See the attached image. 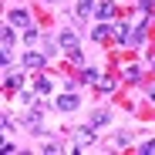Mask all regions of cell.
I'll return each instance as SVG.
<instances>
[{
	"label": "cell",
	"mask_w": 155,
	"mask_h": 155,
	"mask_svg": "<svg viewBox=\"0 0 155 155\" xmlns=\"http://www.w3.org/2000/svg\"><path fill=\"white\" fill-rule=\"evenodd\" d=\"M94 138H98L94 135V125L91 128H78V132H74V148H91Z\"/></svg>",
	"instance_id": "6da1fadb"
},
{
	"label": "cell",
	"mask_w": 155,
	"mask_h": 155,
	"mask_svg": "<svg viewBox=\"0 0 155 155\" xmlns=\"http://www.w3.org/2000/svg\"><path fill=\"white\" fill-rule=\"evenodd\" d=\"M78 105H81V101H78V94H71V91L58 98V111H64V115H71V111H74Z\"/></svg>",
	"instance_id": "7a4b0ae2"
},
{
	"label": "cell",
	"mask_w": 155,
	"mask_h": 155,
	"mask_svg": "<svg viewBox=\"0 0 155 155\" xmlns=\"http://www.w3.org/2000/svg\"><path fill=\"white\" fill-rule=\"evenodd\" d=\"M24 121H27L31 128H41V121H44V105H37V108H31L27 115H24Z\"/></svg>",
	"instance_id": "3957f363"
},
{
	"label": "cell",
	"mask_w": 155,
	"mask_h": 155,
	"mask_svg": "<svg viewBox=\"0 0 155 155\" xmlns=\"http://www.w3.org/2000/svg\"><path fill=\"white\" fill-rule=\"evenodd\" d=\"M10 27H27V24H31V17H27V10H10Z\"/></svg>",
	"instance_id": "277c9868"
},
{
	"label": "cell",
	"mask_w": 155,
	"mask_h": 155,
	"mask_svg": "<svg viewBox=\"0 0 155 155\" xmlns=\"http://www.w3.org/2000/svg\"><path fill=\"white\" fill-rule=\"evenodd\" d=\"M115 4H111V0H101V4H98V20H111L115 17Z\"/></svg>",
	"instance_id": "5b68a950"
},
{
	"label": "cell",
	"mask_w": 155,
	"mask_h": 155,
	"mask_svg": "<svg viewBox=\"0 0 155 155\" xmlns=\"http://www.w3.org/2000/svg\"><path fill=\"white\" fill-rule=\"evenodd\" d=\"M4 84H7L10 91H20V88H24V74H20V71H10V74H7V81H4Z\"/></svg>",
	"instance_id": "8992f818"
},
{
	"label": "cell",
	"mask_w": 155,
	"mask_h": 155,
	"mask_svg": "<svg viewBox=\"0 0 155 155\" xmlns=\"http://www.w3.org/2000/svg\"><path fill=\"white\" fill-rule=\"evenodd\" d=\"M128 31H132V27H125V24H118V27H115V41L125 47V44H132V34H128Z\"/></svg>",
	"instance_id": "52a82bcc"
},
{
	"label": "cell",
	"mask_w": 155,
	"mask_h": 155,
	"mask_svg": "<svg viewBox=\"0 0 155 155\" xmlns=\"http://www.w3.org/2000/svg\"><path fill=\"white\" fill-rule=\"evenodd\" d=\"M47 58L44 54H37V51H27V54H24V64H27V68H41Z\"/></svg>",
	"instance_id": "ba28073f"
},
{
	"label": "cell",
	"mask_w": 155,
	"mask_h": 155,
	"mask_svg": "<svg viewBox=\"0 0 155 155\" xmlns=\"http://www.w3.org/2000/svg\"><path fill=\"white\" fill-rule=\"evenodd\" d=\"M31 88H34L37 98H44V94L51 91V81H47V78H34V84H31Z\"/></svg>",
	"instance_id": "9c48e42d"
},
{
	"label": "cell",
	"mask_w": 155,
	"mask_h": 155,
	"mask_svg": "<svg viewBox=\"0 0 155 155\" xmlns=\"http://www.w3.org/2000/svg\"><path fill=\"white\" fill-rule=\"evenodd\" d=\"M61 47H68V51H74V47H78V37H74V31H61Z\"/></svg>",
	"instance_id": "30bf717a"
},
{
	"label": "cell",
	"mask_w": 155,
	"mask_h": 155,
	"mask_svg": "<svg viewBox=\"0 0 155 155\" xmlns=\"http://www.w3.org/2000/svg\"><path fill=\"white\" fill-rule=\"evenodd\" d=\"M111 31H115V27H108V24H105V20H101V24H98V27L91 31V37H94V41H105V37H108Z\"/></svg>",
	"instance_id": "8fae6325"
},
{
	"label": "cell",
	"mask_w": 155,
	"mask_h": 155,
	"mask_svg": "<svg viewBox=\"0 0 155 155\" xmlns=\"http://www.w3.org/2000/svg\"><path fill=\"white\" fill-rule=\"evenodd\" d=\"M108 121H111V111H94V115H91V125H94V128L108 125Z\"/></svg>",
	"instance_id": "7c38bea8"
},
{
	"label": "cell",
	"mask_w": 155,
	"mask_h": 155,
	"mask_svg": "<svg viewBox=\"0 0 155 155\" xmlns=\"http://www.w3.org/2000/svg\"><path fill=\"white\" fill-rule=\"evenodd\" d=\"M94 10V0H78V17H88Z\"/></svg>",
	"instance_id": "4fadbf2b"
},
{
	"label": "cell",
	"mask_w": 155,
	"mask_h": 155,
	"mask_svg": "<svg viewBox=\"0 0 155 155\" xmlns=\"http://www.w3.org/2000/svg\"><path fill=\"white\" fill-rule=\"evenodd\" d=\"M121 78L135 84V81H142V71H138V68H125V71H121Z\"/></svg>",
	"instance_id": "5bb4252c"
},
{
	"label": "cell",
	"mask_w": 155,
	"mask_h": 155,
	"mask_svg": "<svg viewBox=\"0 0 155 155\" xmlns=\"http://www.w3.org/2000/svg\"><path fill=\"white\" fill-rule=\"evenodd\" d=\"M81 81H84V84H94V81H101V74H98L94 68H84V74H81Z\"/></svg>",
	"instance_id": "9a60e30c"
},
{
	"label": "cell",
	"mask_w": 155,
	"mask_h": 155,
	"mask_svg": "<svg viewBox=\"0 0 155 155\" xmlns=\"http://www.w3.org/2000/svg\"><path fill=\"white\" fill-rule=\"evenodd\" d=\"M98 91L111 94V91H115V81H111V78H101V81H98Z\"/></svg>",
	"instance_id": "2e32d148"
},
{
	"label": "cell",
	"mask_w": 155,
	"mask_h": 155,
	"mask_svg": "<svg viewBox=\"0 0 155 155\" xmlns=\"http://www.w3.org/2000/svg\"><path fill=\"white\" fill-rule=\"evenodd\" d=\"M44 152H51V155H58V152H64V145H61V142H47V145H44Z\"/></svg>",
	"instance_id": "e0dca14e"
},
{
	"label": "cell",
	"mask_w": 155,
	"mask_h": 155,
	"mask_svg": "<svg viewBox=\"0 0 155 155\" xmlns=\"http://www.w3.org/2000/svg\"><path fill=\"white\" fill-rule=\"evenodd\" d=\"M24 41H27V44L34 47V44H37V27H27V34H24Z\"/></svg>",
	"instance_id": "ac0fdd59"
},
{
	"label": "cell",
	"mask_w": 155,
	"mask_h": 155,
	"mask_svg": "<svg viewBox=\"0 0 155 155\" xmlns=\"http://www.w3.org/2000/svg\"><path fill=\"white\" fill-rule=\"evenodd\" d=\"M68 58H71V64H84V54H81V51H78V47L71 51V54H68Z\"/></svg>",
	"instance_id": "d6986e66"
},
{
	"label": "cell",
	"mask_w": 155,
	"mask_h": 155,
	"mask_svg": "<svg viewBox=\"0 0 155 155\" xmlns=\"http://www.w3.org/2000/svg\"><path fill=\"white\" fill-rule=\"evenodd\" d=\"M128 142H132V135H128V132H121V135H118V138H115V145H118V148H125V145H128Z\"/></svg>",
	"instance_id": "ffe728a7"
},
{
	"label": "cell",
	"mask_w": 155,
	"mask_h": 155,
	"mask_svg": "<svg viewBox=\"0 0 155 155\" xmlns=\"http://www.w3.org/2000/svg\"><path fill=\"white\" fill-rule=\"evenodd\" d=\"M142 152H145V155H155V138H152V142H145V145H142Z\"/></svg>",
	"instance_id": "44dd1931"
},
{
	"label": "cell",
	"mask_w": 155,
	"mask_h": 155,
	"mask_svg": "<svg viewBox=\"0 0 155 155\" xmlns=\"http://www.w3.org/2000/svg\"><path fill=\"white\" fill-rule=\"evenodd\" d=\"M152 4H155V0H138V7H142V10H152Z\"/></svg>",
	"instance_id": "7402d4cb"
},
{
	"label": "cell",
	"mask_w": 155,
	"mask_h": 155,
	"mask_svg": "<svg viewBox=\"0 0 155 155\" xmlns=\"http://www.w3.org/2000/svg\"><path fill=\"white\" fill-rule=\"evenodd\" d=\"M148 101H152V105H155V88H152V91H148Z\"/></svg>",
	"instance_id": "603a6c76"
},
{
	"label": "cell",
	"mask_w": 155,
	"mask_h": 155,
	"mask_svg": "<svg viewBox=\"0 0 155 155\" xmlns=\"http://www.w3.org/2000/svg\"><path fill=\"white\" fill-rule=\"evenodd\" d=\"M148 68H152V71H155V58H152V64H148Z\"/></svg>",
	"instance_id": "cb8c5ba5"
},
{
	"label": "cell",
	"mask_w": 155,
	"mask_h": 155,
	"mask_svg": "<svg viewBox=\"0 0 155 155\" xmlns=\"http://www.w3.org/2000/svg\"><path fill=\"white\" fill-rule=\"evenodd\" d=\"M47 4H51V0H47Z\"/></svg>",
	"instance_id": "d4e9b609"
}]
</instances>
